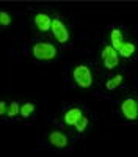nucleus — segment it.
<instances>
[{"label":"nucleus","instance_id":"nucleus-4","mask_svg":"<svg viewBox=\"0 0 138 157\" xmlns=\"http://www.w3.org/2000/svg\"><path fill=\"white\" fill-rule=\"evenodd\" d=\"M50 32L55 36V39L60 44H65L69 41V30L66 29V25L63 24L60 19H52V25H50Z\"/></svg>","mask_w":138,"mask_h":157},{"label":"nucleus","instance_id":"nucleus-1","mask_svg":"<svg viewBox=\"0 0 138 157\" xmlns=\"http://www.w3.org/2000/svg\"><path fill=\"white\" fill-rule=\"evenodd\" d=\"M32 54L36 60H41V61H50V60H54L57 58L58 55V50L54 44H50V43H44V41H39V43H36L33 44L32 47Z\"/></svg>","mask_w":138,"mask_h":157},{"label":"nucleus","instance_id":"nucleus-12","mask_svg":"<svg viewBox=\"0 0 138 157\" xmlns=\"http://www.w3.org/2000/svg\"><path fill=\"white\" fill-rule=\"evenodd\" d=\"M17 115H21V105L16 102V101H13V102H9L8 104V112H6V116H9V118H14V116H17Z\"/></svg>","mask_w":138,"mask_h":157},{"label":"nucleus","instance_id":"nucleus-5","mask_svg":"<svg viewBox=\"0 0 138 157\" xmlns=\"http://www.w3.org/2000/svg\"><path fill=\"white\" fill-rule=\"evenodd\" d=\"M121 112L124 115L125 120L129 121H135L138 118V104L133 98H127L121 102Z\"/></svg>","mask_w":138,"mask_h":157},{"label":"nucleus","instance_id":"nucleus-2","mask_svg":"<svg viewBox=\"0 0 138 157\" xmlns=\"http://www.w3.org/2000/svg\"><path fill=\"white\" fill-rule=\"evenodd\" d=\"M72 77L80 88H90L93 85V74H91V69L86 64L75 66V69L72 71Z\"/></svg>","mask_w":138,"mask_h":157},{"label":"nucleus","instance_id":"nucleus-13","mask_svg":"<svg viewBox=\"0 0 138 157\" xmlns=\"http://www.w3.org/2000/svg\"><path fill=\"white\" fill-rule=\"evenodd\" d=\"M33 112H35V105L32 102H25L21 105V116L22 118H28Z\"/></svg>","mask_w":138,"mask_h":157},{"label":"nucleus","instance_id":"nucleus-8","mask_svg":"<svg viewBox=\"0 0 138 157\" xmlns=\"http://www.w3.org/2000/svg\"><path fill=\"white\" fill-rule=\"evenodd\" d=\"M83 116V113H82V110L80 109H77V107H74V109H69L66 113H65V123L68 124V126H75V123H77L80 118Z\"/></svg>","mask_w":138,"mask_h":157},{"label":"nucleus","instance_id":"nucleus-10","mask_svg":"<svg viewBox=\"0 0 138 157\" xmlns=\"http://www.w3.org/2000/svg\"><path fill=\"white\" fill-rule=\"evenodd\" d=\"M135 50H136L135 43H132V41H124L122 46H121L119 50H118V54H119L121 57H124V58H130V57L135 54Z\"/></svg>","mask_w":138,"mask_h":157},{"label":"nucleus","instance_id":"nucleus-15","mask_svg":"<svg viewBox=\"0 0 138 157\" xmlns=\"http://www.w3.org/2000/svg\"><path fill=\"white\" fill-rule=\"evenodd\" d=\"M13 22L11 14L6 11H0V27H8V25Z\"/></svg>","mask_w":138,"mask_h":157},{"label":"nucleus","instance_id":"nucleus-11","mask_svg":"<svg viewBox=\"0 0 138 157\" xmlns=\"http://www.w3.org/2000/svg\"><path fill=\"white\" fill-rule=\"evenodd\" d=\"M121 83H122V75H121V74H116L115 77H111L110 80L105 82V88L111 91V90H116Z\"/></svg>","mask_w":138,"mask_h":157},{"label":"nucleus","instance_id":"nucleus-14","mask_svg":"<svg viewBox=\"0 0 138 157\" xmlns=\"http://www.w3.org/2000/svg\"><path fill=\"white\" fill-rule=\"evenodd\" d=\"M88 123H90V120H88V118L83 115V116L80 118V120H79L77 123H75V126H74V127H75V130H77V132H80V134H82V132H85V129L88 127Z\"/></svg>","mask_w":138,"mask_h":157},{"label":"nucleus","instance_id":"nucleus-9","mask_svg":"<svg viewBox=\"0 0 138 157\" xmlns=\"http://www.w3.org/2000/svg\"><path fill=\"white\" fill-rule=\"evenodd\" d=\"M110 43H111L110 46L115 49V50H119V47L124 43V36H122V32L119 29H113L110 32Z\"/></svg>","mask_w":138,"mask_h":157},{"label":"nucleus","instance_id":"nucleus-6","mask_svg":"<svg viewBox=\"0 0 138 157\" xmlns=\"http://www.w3.org/2000/svg\"><path fill=\"white\" fill-rule=\"evenodd\" d=\"M49 143L54 148L63 149L69 145V138L65 132H61V130H52V132L49 134Z\"/></svg>","mask_w":138,"mask_h":157},{"label":"nucleus","instance_id":"nucleus-16","mask_svg":"<svg viewBox=\"0 0 138 157\" xmlns=\"http://www.w3.org/2000/svg\"><path fill=\"white\" fill-rule=\"evenodd\" d=\"M6 112H8V105H6V102L0 101V116L6 115Z\"/></svg>","mask_w":138,"mask_h":157},{"label":"nucleus","instance_id":"nucleus-3","mask_svg":"<svg viewBox=\"0 0 138 157\" xmlns=\"http://www.w3.org/2000/svg\"><path fill=\"white\" fill-rule=\"evenodd\" d=\"M100 58H102V63L107 69H115L119 64V54H118V50H115L111 46H105L102 49Z\"/></svg>","mask_w":138,"mask_h":157},{"label":"nucleus","instance_id":"nucleus-17","mask_svg":"<svg viewBox=\"0 0 138 157\" xmlns=\"http://www.w3.org/2000/svg\"><path fill=\"white\" fill-rule=\"evenodd\" d=\"M136 104H138V102H136Z\"/></svg>","mask_w":138,"mask_h":157},{"label":"nucleus","instance_id":"nucleus-7","mask_svg":"<svg viewBox=\"0 0 138 157\" xmlns=\"http://www.w3.org/2000/svg\"><path fill=\"white\" fill-rule=\"evenodd\" d=\"M36 29L39 32H49L50 30V25H52V17H50L49 14H46V13H38V14L35 16L33 19Z\"/></svg>","mask_w":138,"mask_h":157}]
</instances>
